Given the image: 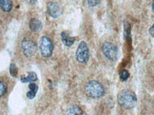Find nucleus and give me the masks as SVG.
I'll use <instances>...</instances> for the list:
<instances>
[{"mask_svg":"<svg viewBox=\"0 0 154 115\" xmlns=\"http://www.w3.org/2000/svg\"><path fill=\"white\" fill-rule=\"evenodd\" d=\"M90 52L87 43L82 41L79 44L76 51V58L79 63L85 64L89 60Z\"/></svg>","mask_w":154,"mask_h":115,"instance_id":"6","label":"nucleus"},{"mask_svg":"<svg viewBox=\"0 0 154 115\" xmlns=\"http://www.w3.org/2000/svg\"><path fill=\"white\" fill-rule=\"evenodd\" d=\"M84 114V112L77 105H72V106L69 107L67 109L66 112H65V115H83Z\"/></svg>","mask_w":154,"mask_h":115,"instance_id":"11","label":"nucleus"},{"mask_svg":"<svg viewBox=\"0 0 154 115\" xmlns=\"http://www.w3.org/2000/svg\"><path fill=\"white\" fill-rule=\"evenodd\" d=\"M61 41H62L63 44L64 46H66V47H71V46H72L73 44L74 43L75 40H76L75 37L71 36L66 31L61 32Z\"/></svg>","mask_w":154,"mask_h":115,"instance_id":"9","label":"nucleus"},{"mask_svg":"<svg viewBox=\"0 0 154 115\" xmlns=\"http://www.w3.org/2000/svg\"><path fill=\"white\" fill-rule=\"evenodd\" d=\"M86 1L90 7H95L100 3V0H86Z\"/></svg>","mask_w":154,"mask_h":115,"instance_id":"18","label":"nucleus"},{"mask_svg":"<svg viewBox=\"0 0 154 115\" xmlns=\"http://www.w3.org/2000/svg\"><path fill=\"white\" fill-rule=\"evenodd\" d=\"M85 93L91 98L98 99L104 95L105 90L99 81L91 80L85 85Z\"/></svg>","mask_w":154,"mask_h":115,"instance_id":"2","label":"nucleus"},{"mask_svg":"<svg viewBox=\"0 0 154 115\" xmlns=\"http://www.w3.org/2000/svg\"><path fill=\"white\" fill-rule=\"evenodd\" d=\"M62 7L59 3L50 1L47 3V12L51 17L57 19L62 14Z\"/></svg>","mask_w":154,"mask_h":115,"instance_id":"7","label":"nucleus"},{"mask_svg":"<svg viewBox=\"0 0 154 115\" xmlns=\"http://www.w3.org/2000/svg\"><path fill=\"white\" fill-rule=\"evenodd\" d=\"M28 1L31 4H35L37 2V0H28Z\"/></svg>","mask_w":154,"mask_h":115,"instance_id":"20","label":"nucleus"},{"mask_svg":"<svg viewBox=\"0 0 154 115\" xmlns=\"http://www.w3.org/2000/svg\"><path fill=\"white\" fill-rule=\"evenodd\" d=\"M12 7L13 4L11 0H0V8L4 12H10Z\"/></svg>","mask_w":154,"mask_h":115,"instance_id":"13","label":"nucleus"},{"mask_svg":"<svg viewBox=\"0 0 154 115\" xmlns=\"http://www.w3.org/2000/svg\"><path fill=\"white\" fill-rule=\"evenodd\" d=\"M29 28L33 32H39L42 30L43 26L42 23L39 19L37 18H32L29 21Z\"/></svg>","mask_w":154,"mask_h":115,"instance_id":"8","label":"nucleus"},{"mask_svg":"<svg viewBox=\"0 0 154 115\" xmlns=\"http://www.w3.org/2000/svg\"><path fill=\"white\" fill-rule=\"evenodd\" d=\"M9 73L13 78H16L18 75V68H17L16 64L14 63H11L9 66Z\"/></svg>","mask_w":154,"mask_h":115,"instance_id":"14","label":"nucleus"},{"mask_svg":"<svg viewBox=\"0 0 154 115\" xmlns=\"http://www.w3.org/2000/svg\"><path fill=\"white\" fill-rule=\"evenodd\" d=\"M7 92V86L5 82L0 80V98L4 97Z\"/></svg>","mask_w":154,"mask_h":115,"instance_id":"16","label":"nucleus"},{"mask_svg":"<svg viewBox=\"0 0 154 115\" xmlns=\"http://www.w3.org/2000/svg\"><path fill=\"white\" fill-rule=\"evenodd\" d=\"M149 32L150 35H151L153 38H154V24L152 25L151 27L149 28Z\"/></svg>","mask_w":154,"mask_h":115,"instance_id":"19","label":"nucleus"},{"mask_svg":"<svg viewBox=\"0 0 154 115\" xmlns=\"http://www.w3.org/2000/svg\"><path fill=\"white\" fill-rule=\"evenodd\" d=\"M21 48L24 55L26 58H32L37 52L38 47L36 42L33 40L24 38L21 43Z\"/></svg>","mask_w":154,"mask_h":115,"instance_id":"4","label":"nucleus"},{"mask_svg":"<svg viewBox=\"0 0 154 115\" xmlns=\"http://www.w3.org/2000/svg\"><path fill=\"white\" fill-rule=\"evenodd\" d=\"M21 82L23 83H26V82H33L38 80L37 75L34 72H29L26 74V75L21 76Z\"/></svg>","mask_w":154,"mask_h":115,"instance_id":"10","label":"nucleus"},{"mask_svg":"<svg viewBox=\"0 0 154 115\" xmlns=\"http://www.w3.org/2000/svg\"><path fill=\"white\" fill-rule=\"evenodd\" d=\"M129 76L130 73L127 70H121L120 73H119V78H120V80L121 81L123 82L126 81V80L128 79V78H129Z\"/></svg>","mask_w":154,"mask_h":115,"instance_id":"17","label":"nucleus"},{"mask_svg":"<svg viewBox=\"0 0 154 115\" xmlns=\"http://www.w3.org/2000/svg\"><path fill=\"white\" fill-rule=\"evenodd\" d=\"M124 37L126 39H128L131 37V26L128 22H124Z\"/></svg>","mask_w":154,"mask_h":115,"instance_id":"15","label":"nucleus"},{"mask_svg":"<svg viewBox=\"0 0 154 115\" xmlns=\"http://www.w3.org/2000/svg\"><path fill=\"white\" fill-rule=\"evenodd\" d=\"M118 102L124 108L133 109L137 104V97L136 94L129 90H124L118 95Z\"/></svg>","mask_w":154,"mask_h":115,"instance_id":"1","label":"nucleus"},{"mask_svg":"<svg viewBox=\"0 0 154 115\" xmlns=\"http://www.w3.org/2000/svg\"><path fill=\"white\" fill-rule=\"evenodd\" d=\"M54 45L51 40L49 37L42 36L39 44V52L43 58H48L52 55Z\"/></svg>","mask_w":154,"mask_h":115,"instance_id":"5","label":"nucleus"},{"mask_svg":"<svg viewBox=\"0 0 154 115\" xmlns=\"http://www.w3.org/2000/svg\"><path fill=\"white\" fill-rule=\"evenodd\" d=\"M101 51L104 56L109 60L114 62L118 59V48L111 42L105 41L102 44Z\"/></svg>","mask_w":154,"mask_h":115,"instance_id":"3","label":"nucleus"},{"mask_svg":"<svg viewBox=\"0 0 154 115\" xmlns=\"http://www.w3.org/2000/svg\"><path fill=\"white\" fill-rule=\"evenodd\" d=\"M151 9H152V12H153V14H154V0H152Z\"/></svg>","mask_w":154,"mask_h":115,"instance_id":"21","label":"nucleus"},{"mask_svg":"<svg viewBox=\"0 0 154 115\" xmlns=\"http://www.w3.org/2000/svg\"><path fill=\"white\" fill-rule=\"evenodd\" d=\"M29 91L27 92V93H26V97L29 99H34L38 90V85L32 82V83H30L29 85Z\"/></svg>","mask_w":154,"mask_h":115,"instance_id":"12","label":"nucleus"}]
</instances>
